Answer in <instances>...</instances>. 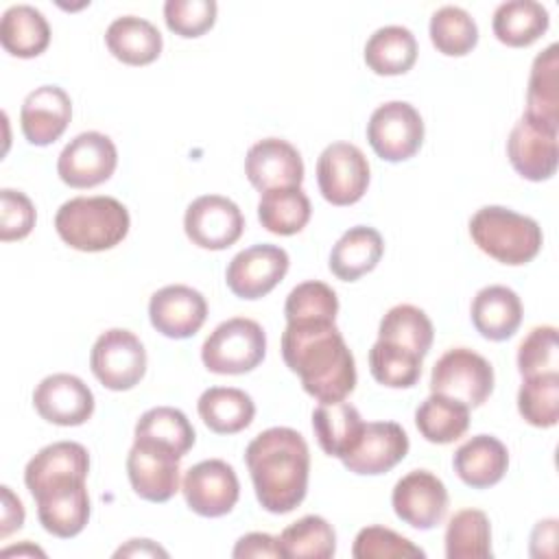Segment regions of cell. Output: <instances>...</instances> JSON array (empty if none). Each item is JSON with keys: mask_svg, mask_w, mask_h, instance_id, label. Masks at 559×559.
Here are the masks:
<instances>
[{"mask_svg": "<svg viewBox=\"0 0 559 559\" xmlns=\"http://www.w3.org/2000/svg\"><path fill=\"white\" fill-rule=\"evenodd\" d=\"M282 356L319 402H341L356 386L354 354L334 323H286Z\"/></svg>", "mask_w": 559, "mask_h": 559, "instance_id": "6da1fadb", "label": "cell"}, {"mask_svg": "<svg viewBox=\"0 0 559 559\" xmlns=\"http://www.w3.org/2000/svg\"><path fill=\"white\" fill-rule=\"evenodd\" d=\"M245 461L262 509L284 515L301 504L308 491L310 452L297 430L286 426L262 430L247 445Z\"/></svg>", "mask_w": 559, "mask_h": 559, "instance_id": "7a4b0ae2", "label": "cell"}, {"mask_svg": "<svg viewBox=\"0 0 559 559\" xmlns=\"http://www.w3.org/2000/svg\"><path fill=\"white\" fill-rule=\"evenodd\" d=\"M129 210L114 197H74L55 216L59 238L76 251H105L129 234Z\"/></svg>", "mask_w": 559, "mask_h": 559, "instance_id": "3957f363", "label": "cell"}, {"mask_svg": "<svg viewBox=\"0 0 559 559\" xmlns=\"http://www.w3.org/2000/svg\"><path fill=\"white\" fill-rule=\"evenodd\" d=\"M469 236L489 258L520 266L531 262L544 242L535 218L518 214L502 205H485L469 218Z\"/></svg>", "mask_w": 559, "mask_h": 559, "instance_id": "277c9868", "label": "cell"}, {"mask_svg": "<svg viewBox=\"0 0 559 559\" xmlns=\"http://www.w3.org/2000/svg\"><path fill=\"white\" fill-rule=\"evenodd\" d=\"M264 354L266 334L258 321L247 317L218 323L201 347L205 369L218 376L249 373L264 360Z\"/></svg>", "mask_w": 559, "mask_h": 559, "instance_id": "5b68a950", "label": "cell"}, {"mask_svg": "<svg viewBox=\"0 0 559 559\" xmlns=\"http://www.w3.org/2000/svg\"><path fill=\"white\" fill-rule=\"evenodd\" d=\"M430 391L476 408L493 391V367L485 356L467 347H452L435 362Z\"/></svg>", "mask_w": 559, "mask_h": 559, "instance_id": "8992f818", "label": "cell"}, {"mask_svg": "<svg viewBox=\"0 0 559 559\" xmlns=\"http://www.w3.org/2000/svg\"><path fill=\"white\" fill-rule=\"evenodd\" d=\"M90 367L103 386L111 391H129L146 373V349L133 332L111 328L94 341Z\"/></svg>", "mask_w": 559, "mask_h": 559, "instance_id": "52a82bcc", "label": "cell"}, {"mask_svg": "<svg viewBox=\"0 0 559 559\" xmlns=\"http://www.w3.org/2000/svg\"><path fill=\"white\" fill-rule=\"evenodd\" d=\"M367 140L373 153L384 162L411 159L421 148L424 120L411 103L389 100L371 114Z\"/></svg>", "mask_w": 559, "mask_h": 559, "instance_id": "ba28073f", "label": "cell"}, {"mask_svg": "<svg viewBox=\"0 0 559 559\" xmlns=\"http://www.w3.org/2000/svg\"><path fill=\"white\" fill-rule=\"evenodd\" d=\"M317 183L328 203L338 207L354 205L369 186V162L365 153L349 142L328 144L317 159Z\"/></svg>", "mask_w": 559, "mask_h": 559, "instance_id": "9c48e42d", "label": "cell"}, {"mask_svg": "<svg viewBox=\"0 0 559 559\" xmlns=\"http://www.w3.org/2000/svg\"><path fill=\"white\" fill-rule=\"evenodd\" d=\"M118 164V151L109 135L98 131L79 133L57 159L59 179L70 188H94L105 183Z\"/></svg>", "mask_w": 559, "mask_h": 559, "instance_id": "30bf717a", "label": "cell"}, {"mask_svg": "<svg viewBox=\"0 0 559 559\" xmlns=\"http://www.w3.org/2000/svg\"><path fill=\"white\" fill-rule=\"evenodd\" d=\"M181 491L190 511L201 518H221L236 507L240 483L229 463L221 459H207L186 472Z\"/></svg>", "mask_w": 559, "mask_h": 559, "instance_id": "8fae6325", "label": "cell"}, {"mask_svg": "<svg viewBox=\"0 0 559 559\" xmlns=\"http://www.w3.org/2000/svg\"><path fill=\"white\" fill-rule=\"evenodd\" d=\"M183 229L192 245L210 251H221L231 247L245 229V216L240 207L221 194L197 197L186 214Z\"/></svg>", "mask_w": 559, "mask_h": 559, "instance_id": "7c38bea8", "label": "cell"}, {"mask_svg": "<svg viewBox=\"0 0 559 559\" xmlns=\"http://www.w3.org/2000/svg\"><path fill=\"white\" fill-rule=\"evenodd\" d=\"M448 489L439 476L428 469H413L402 476L391 493V504L395 515L417 528L430 531L448 513Z\"/></svg>", "mask_w": 559, "mask_h": 559, "instance_id": "4fadbf2b", "label": "cell"}, {"mask_svg": "<svg viewBox=\"0 0 559 559\" xmlns=\"http://www.w3.org/2000/svg\"><path fill=\"white\" fill-rule=\"evenodd\" d=\"M288 253L277 245H253L231 258L225 271L229 290L240 299H260L269 295L288 271Z\"/></svg>", "mask_w": 559, "mask_h": 559, "instance_id": "5bb4252c", "label": "cell"}, {"mask_svg": "<svg viewBox=\"0 0 559 559\" xmlns=\"http://www.w3.org/2000/svg\"><path fill=\"white\" fill-rule=\"evenodd\" d=\"M179 461L173 450L135 441L127 456V474L133 491L148 502H166L179 491Z\"/></svg>", "mask_w": 559, "mask_h": 559, "instance_id": "9a60e30c", "label": "cell"}, {"mask_svg": "<svg viewBox=\"0 0 559 559\" xmlns=\"http://www.w3.org/2000/svg\"><path fill=\"white\" fill-rule=\"evenodd\" d=\"M33 406L55 426H81L94 413V393L72 373H52L35 386Z\"/></svg>", "mask_w": 559, "mask_h": 559, "instance_id": "2e32d148", "label": "cell"}, {"mask_svg": "<svg viewBox=\"0 0 559 559\" xmlns=\"http://www.w3.org/2000/svg\"><path fill=\"white\" fill-rule=\"evenodd\" d=\"M207 317L205 297L186 284H170L151 295V325L168 338L194 336Z\"/></svg>", "mask_w": 559, "mask_h": 559, "instance_id": "e0dca14e", "label": "cell"}, {"mask_svg": "<svg viewBox=\"0 0 559 559\" xmlns=\"http://www.w3.org/2000/svg\"><path fill=\"white\" fill-rule=\"evenodd\" d=\"M245 175L260 194L275 188H299L304 181V159L290 142L264 138L247 151Z\"/></svg>", "mask_w": 559, "mask_h": 559, "instance_id": "ac0fdd59", "label": "cell"}, {"mask_svg": "<svg viewBox=\"0 0 559 559\" xmlns=\"http://www.w3.org/2000/svg\"><path fill=\"white\" fill-rule=\"evenodd\" d=\"M408 435L400 424L369 421L343 465L360 476H378L393 469L408 454Z\"/></svg>", "mask_w": 559, "mask_h": 559, "instance_id": "d6986e66", "label": "cell"}, {"mask_svg": "<svg viewBox=\"0 0 559 559\" xmlns=\"http://www.w3.org/2000/svg\"><path fill=\"white\" fill-rule=\"evenodd\" d=\"M72 118V100L59 85L35 87L22 103L20 127L28 144L48 146L63 135Z\"/></svg>", "mask_w": 559, "mask_h": 559, "instance_id": "ffe728a7", "label": "cell"}, {"mask_svg": "<svg viewBox=\"0 0 559 559\" xmlns=\"http://www.w3.org/2000/svg\"><path fill=\"white\" fill-rule=\"evenodd\" d=\"M557 133L522 116L507 140V155L513 170L528 181L550 179L557 170Z\"/></svg>", "mask_w": 559, "mask_h": 559, "instance_id": "44dd1931", "label": "cell"}, {"mask_svg": "<svg viewBox=\"0 0 559 559\" xmlns=\"http://www.w3.org/2000/svg\"><path fill=\"white\" fill-rule=\"evenodd\" d=\"M35 502L44 531L61 539L76 537L90 520V496L85 480H70L48 487L35 496Z\"/></svg>", "mask_w": 559, "mask_h": 559, "instance_id": "7402d4cb", "label": "cell"}, {"mask_svg": "<svg viewBox=\"0 0 559 559\" xmlns=\"http://www.w3.org/2000/svg\"><path fill=\"white\" fill-rule=\"evenodd\" d=\"M90 472V454L76 441H57L41 448L24 469V485L35 498L44 489L68 483L85 480Z\"/></svg>", "mask_w": 559, "mask_h": 559, "instance_id": "603a6c76", "label": "cell"}, {"mask_svg": "<svg viewBox=\"0 0 559 559\" xmlns=\"http://www.w3.org/2000/svg\"><path fill=\"white\" fill-rule=\"evenodd\" d=\"M456 476L472 489H487L502 480L509 467L507 445L491 435L467 439L452 456Z\"/></svg>", "mask_w": 559, "mask_h": 559, "instance_id": "cb8c5ba5", "label": "cell"}, {"mask_svg": "<svg viewBox=\"0 0 559 559\" xmlns=\"http://www.w3.org/2000/svg\"><path fill=\"white\" fill-rule=\"evenodd\" d=\"M469 314L476 332L483 338L507 341L522 323V301L509 286L491 284L476 293Z\"/></svg>", "mask_w": 559, "mask_h": 559, "instance_id": "d4e9b609", "label": "cell"}, {"mask_svg": "<svg viewBox=\"0 0 559 559\" xmlns=\"http://www.w3.org/2000/svg\"><path fill=\"white\" fill-rule=\"evenodd\" d=\"M524 118L550 131H559V48L550 44L533 61Z\"/></svg>", "mask_w": 559, "mask_h": 559, "instance_id": "484cf974", "label": "cell"}, {"mask_svg": "<svg viewBox=\"0 0 559 559\" xmlns=\"http://www.w3.org/2000/svg\"><path fill=\"white\" fill-rule=\"evenodd\" d=\"M365 421L358 408L345 400L341 402H321L312 411V430L319 441V448L328 456L345 459L360 439Z\"/></svg>", "mask_w": 559, "mask_h": 559, "instance_id": "4316f807", "label": "cell"}, {"mask_svg": "<svg viewBox=\"0 0 559 559\" xmlns=\"http://www.w3.org/2000/svg\"><path fill=\"white\" fill-rule=\"evenodd\" d=\"M384 253V240L378 229L367 225L349 227L330 251V271L343 282H356L373 271Z\"/></svg>", "mask_w": 559, "mask_h": 559, "instance_id": "83f0119b", "label": "cell"}, {"mask_svg": "<svg viewBox=\"0 0 559 559\" xmlns=\"http://www.w3.org/2000/svg\"><path fill=\"white\" fill-rule=\"evenodd\" d=\"M109 52L127 66H148L162 52V33L144 17H116L105 31Z\"/></svg>", "mask_w": 559, "mask_h": 559, "instance_id": "f1b7e54d", "label": "cell"}, {"mask_svg": "<svg viewBox=\"0 0 559 559\" xmlns=\"http://www.w3.org/2000/svg\"><path fill=\"white\" fill-rule=\"evenodd\" d=\"M0 44L13 57H39L50 44L48 20L31 4H13L2 13Z\"/></svg>", "mask_w": 559, "mask_h": 559, "instance_id": "f546056e", "label": "cell"}, {"mask_svg": "<svg viewBox=\"0 0 559 559\" xmlns=\"http://www.w3.org/2000/svg\"><path fill=\"white\" fill-rule=\"evenodd\" d=\"M550 24L548 9L535 0H509L496 7L491 28L500 44L524 48L537 41Z\"/></svg>", "mask_w": 559, "mask_h": 559, "instance_id": "4dcf8cb0", "label": "cell"}, {"mask_svg": "<svg viewBox=\"0 0 559 559\" xmlns=\"http://www.w3.org/2000/svg\"><path fill=\"white\" fill-rule=\"evenodd\" d=\"M199 417L216 435H236L245 430L255 415L249 393L234 386H210L197 402Z\"/></svg>", "mask_w": 559, "mask_h": 559, "instance_id": "1f68e13d", "label": "cell"}, {"mask_svg": "<svg viewBox=\"0 0 559 559\" xmlns=\"http://www.w3.org/2000/svg\"><path fill=\"white\" fill-rule=\"evenodd\" d=\"M417 61V39L406 26H382L365 44V63L380 76L406 74Z\"/></svg>", "mask_w": 559, "mask_h": 559, "instance_id": "d6a6232c", "label": "cell"}, {"mask_svg": "<svg viewBox=\"0 0 559 559\" xmlns=\"http://www.w3.org/2000/svg\"><path fill=\"white\" fill-rule=\"evenodd\" d=\"M415 424L430 443H452L469 428V408L452 397L430 393L415 411Z\"/></svg>", "mask_w": 559, "mask_h": 559, "instance_id": "836d02e7", "label": "cell"}, {"mask_svg": "<svg viewBox=\"0 0 559 559\" xmlns=\"http://www.w3.org/2000/svg\"><path fill=\"white\" fill-rule=\"evenodd\" d=\"M310 199L301 188L266 190L258 203V218L262 227L277 236L299 234L310 221Z\"/></svg>", "mask_w": 559, "mask_h": 559, "instance_id": "e575fe53", "label": "cell"}, {"mask_svg": "<svg viewBox=\"0 0 559 559\" xmlns=\"http://www.w3.org/2000/svg\"><path fill=\"white\" fill-rule=\"evenodd\" d=\"M194 428L188 417L173 406L148 408L135 424V441H146L173 450L181 459L194 445Z\"/></svg>", "mask_w": 559, "mask_h": 559, "instance_id": "d590c367", "label": "cell"}, {"mask_svg": "<svg viewBox=\"0 0 559 559\" xmlns=\"http://www.w3.org/2000/svg\"><path fill=\"white\" fill-rule=\"evenodd\" d=\"M378 338L411 349L417 356H426L432 347L435 328L428 314L411 304L393 306L380 321Z\"/></svg>", "mask_w": 559, "mask_h": 559, "instance_id": "8d00e7d4", "label": "cell"}, {"mask_svg": "<svg viewBox=\"0 0 559 559\" xmlns=\"http://www.w3.org/2000/svg\"><path fill=\"white\" fill-rule=\"evenodd\" d=\"M448 559H487L491 557V526L480 509L456 511L445 526Z\"/></svg>", "mask_w": 559, "mask_h": 559, "instance_id": "74e56055", "label": "cell"}, {"mask_svg": "<svg viewBox=\"0 0 559 559\" xmlns=\"http://www.w3.org/2000/svg\"><path fill=\"white\" fill-rule=\"evenodd\" d=\"M286 559H330L336 552V533L321 515H304L277 537Z\"/></svg>", "mask_w": 559, "mask_h": 559, "instance_id": "f35d334b", "label": "cell"}, {"mask_svg": "<svg viewBox=\"0 0 559 559\" xmlns=\"http://www.w3.org/2000/svg\"><path fill=\"white\" fill-rule=\"evenodd\" d=\"M430 41L445 57H463L478 44V26L465 9L445 4L430 17Z\"/></svg>", "mask_w": 559, "mask_h": 559, "instance_id": "ab89813d", "label": "cell"}, {"mask_svg": "<svg viewBox=\"0 0 559 559\" xmlns=\"http://www.w3.org/2000/svg\"><path fill=\"white\" fill-rule=\"evenodd\" d=\"M421 356L404 349L400 345L376 341L369 349V371L371 376L391 389H411L421 376Z\"/></svg>", "mask_w": 559, "mask_h": 559, "instance_id": "60d3db41", "label": "cell"}, {"mask_svg": "<svg viewBox=\"0 0 559 559\" xmlns=\"http://www.w3.org/2000/svg\"><path fill=\"white\" fill-rule=\"evenodd\" d=\"M338 312L336 293L319 280L297 284L284 304L286 323H334Z\"/></svg>", "mask_w": 559, "mask_h": 559, "instance_id": "b9f144b4", "label": "cell"}, {"mask_svg": "<svg viewBox=\"0 0 559 559\" xmlns=\"http://www.w3.org/2000/svg\"><path fill=\"white\" fill-rule=\"evenodd\" d=\"M518 411L535 428H552L559 421V373L524 378L518 391Z\"/></svg>", "mask_w": 559, "mask_h": 559, "instance_id": "7bdbcfd3", "label": "cell"}, {"mask_svg": "<svg viewBox=\"0 0 559 559\" xmlns=\"http://www.w3.org/2000/svg\"><path fill=\"white\" fill-rule=\"evenodd\" d=\"M559 347H557V328L537 325L518 347V371L522 378L559 373Z\"/></svg>", "mask_w": 559, "mask_h": 559, "instance_id": "ee69618b", "label": "cell"}, {"mask_svg": "<svg viewBox=\"0 0 559 559\" xmlns=\"http://www.w3.org/2000/svg\"><path fill=\"white\" fill-rule=\"evenodd\" d=\"M352 555L356 559H395V557H426V552L415 546L404 535L386 526H365L358 531Z\"/></svg>", "mask_w": 559, "mask_h": 559, "instance_id": "f6af8a7d", "label": "cell"}, {"mask_svg": "<svg viewBox=\"0 0 559 559\" xmlns=\"http://www.w3.org/2000/svg\"><path fill=\"white\" fill-rule=\"evenodd\" d=\"M214 0H168L164 4L166 26L179 37H201L216 22Z\"/></svg>", "mask_w": 559, "mask_h": 559, "instance_id": "bcb514c9", "label": "cell"}, {"mask_svg": "<svg viewBox=\"0 0 559 559\" xmlns=\"http://www.w3.org/2000/svg\"><path fill=\"white\" fill-rule=\"evenodd\" d=\"M35 205L33 201L20 192L4 188L0 190V240H22L35 227Z\"/></svg>", "mask_w": 559, "mask_h": 559, "instance_id": "7dc6e473", "label": "cell"}, {"mask_svg": "<svg viewBox=\"0 0 559 559\" xmlns=\"http://www.w3.org/2000/svg\"><path fill=\"white\" fill-rule=\"evenodd\" d=\"M231 555L236 559H245V557H284L277 537L269 535V533H247L242 535Z\"/></svg>", "mask_w": 559, "mask_h": 559, "instance_id": "c3c4849f", "label": "cell"}, {"mask_svg": "<svg viewBox=\"0 0 559 559\" xmlns=\"http://www.w3.org/2000/svg\"><path fill=\"white\" fill-rule=\"evenodd\" d=\"M2 513H0V537H9L13 531L24 524V507L22 500L11 491V487L2 485Z\"/></svg>", "mask_w": 559, "mask_h": 559, "instance_id": "681fc988", "label": "cell"}, {"mask_svg": "<svg viewBox=\"0 0 559 559\" xmlns=\"http://www.w3.org/2000/svg\"><path fill=\"white\" fill-rule=\"evenodd\" d=\"M557 555V520H542L531 533V557H555Z\"/></svg>", "mask_w": 559, "mask_h": 559, "instance_id": "f907efd6", "label": "cell"}, {"mask_svg": "<svg viewBox=\"0 0 559 559\" xmlns=\"http://www.w3.org/2000/svg\"><path fill=\"white\" fill-rule=\"evenodd\" d=\"M168 557L164 548L153 544L151 539H129L127 546H120L114 557Z\"/></svg>", "mask_w": 559, "mask_h": 559, "instance_id": "816d5d0a", "label": "cell"}, {"mask_svg": "<svg viewBox=\"0 0 559 559\" xmlns=\"http://www.w3.org/2000/svg\"><path fill=\"white\" fill-rule=\"evenodd\" d=\"M13 552H17V555H24V552H33V555H44L39 548H33V546H20V548H7V550H2V555H13Z\"/></svg>", "mask_w": 559, "mask_h": 559, "instance_id": "f5cc1de1", "label": "cell"}]
</instances>
